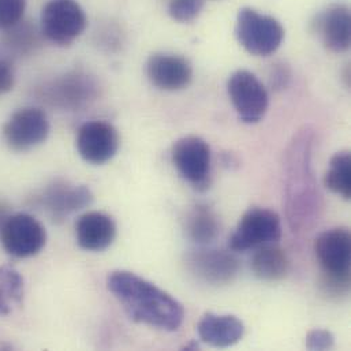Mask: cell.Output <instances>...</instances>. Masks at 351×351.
<instances>
[{
	"label": "cell",
	"mask_w": 351,
	"mask_h": 351,
	"mask_svg": "<svg viewBox=\"0 0 351 351\" xmlns=\"http://www.w3.org/2000/svg\"><path fill=\"white\" fill-rule=\"evenodd\" d=\"M313 136L301 130L289 145L285 163L286 216L294 232L309 231L320 217L323 201L312 166Z\"/></svg>",
	"instance_id": "1"
},
{
	"label": "cell",
	"mask_w": 351,
	"mask_h": 351,
	"mask_svg": "<svg viewBox=\"0 0 351 351\" xmlns=\"http://www.w3.org/2000/svg\"><path fill=\"white\" fill-rule=\"evenodd\" d=\"M107 287L136 323L167 332H176L183 324L182 304L167 291L130 271L112 272L107 279Z\"/></svg>",
	"instance_id": "2"
},
{
	"label": "cell",
	"mask_w": 351,
	"mask_h": 351,
	"mask_svg": "<svg viewBox=\"0 0 351 351\" xmlns=\"http://www.w3.org/2000/svg\"><path fill=\"white\" fill-rule=\"evenodd\" d=\"M315 253L331 291L346 293L350 286L351 234L346 227L322 232L315 242Z\"/></svg>",
	"instance_id": "3"
},
{
	"label": "cell",
	"mask_w": 351,
	"mask_h": 351,
	"mask_svg": "<svg viewBox=\"0 0 351 351\" xmlns=\"http://www.w3.org/2000/svg\"><path fill=\"white\" fill-rule=\"evenodd\" d=\"M100 86L95 77L84 71H70L37 88L36 96L49 107L80 111L97 100Z\"/></svg>",
	"instance_id": "4"
},
{
	"label": "cell",
	"mask_w": 351,
	"mask_h": 351,
	"mask_svg": "<svg viewBox=\"0 0 351 351\" xmlns=\"http://www.w3.org/2000/svg\"><path fill=\"white\" fill-rule=\"evenodd\" d=\"M235 36L238 43L250 55L269 56L282 45L285 29L276 18L245 7L237 15Z\"/></svg>",
	"instance_id": "5"
},
{
	"label": "cell",
	"mask_w": 351,
	"mask_h": 351,
	"mask_svg": "<svg viewBox=\"0 0 351 351\" xmlns=\"http://www.w3.org/2000/svg\"><path fill=\"white\" fill-rule=\"evenodd\" d=\"M282 237V221L276 212L267 208H250L238 221L228 246L232 252H247L276 243Z\"/></svg>",
	"instance_id": "6"
},
{
	"label": "cell",
	"mask_w": 351,
	"mask_h": 351,
	"mask_svg": "<svg viewBox=\"0 0 351 351\" xmlns=\"http://www.w3.org/2000/svg\"><path fill=\"white\" fill-rule=\"evenodd\" d=\"M85 27V11L75 0H49L43 8L41 33L59 47L73 44Z\"/></svg>",
	"instance_id": "7"
},
{
	"label": "cell",
	"mask_w": 351,
	"mask_h": 351,
	"mask_svg": "<svg viewBox=\"0 0 351 351\" xmlns=\"http://www.w3.org/2000/svg\"><path fill=\"white\" fill-rule=\"evenodd\" d=\"M186 269L198 282L215 287L231 285L239 274V260L230 250L197 249L184 257Z\"/></svg>",
	"instance_id": "8"
},
{
	"label": "cell",
	"mask_w": 351,
	"mask_h": 351,
	"mask_svg": "<svg viewBox=\"0 0 351 351\" xmlns=\"http://www.w3.org/2000/svg\"><path fill=\"white\" fill-rule=\"evenodd\" d=\"M227 92L238 114L247 125L258 123L267 114L269 96L261 81L247 70H238L228 78Z\"/></svg>",
	"instance_id": "9"
},
{
	"label": "cell",
	"mask_w": 351,
	"mask_h": 351,
	"mask_svg": "<svg viewBox=\"0 0 351 351\" xmlns=\"http://www.w3.org/2000/svg\"><path fill=\"white\" fill-rule=\"evenodd\" d=\"M93 193L85 184L69 180H55L33 197V204L43 209L52 220L63 221L70 215L89 206Z\"/></svg>",
	"instance_id": "10"
},
{
	"label": "cell",
	"mask_w": 351,
	"mask_h": 351,
	"mask_svg": "<svg viewBox=\"0 0 351 351\" xmlns=\"http://www.w3.org/2000/svg\"><path fill=\"white\" fill-rule=\"evenodd\" d=\"M173 163L180 176L197 190L210 184L212 154L209 144L195 136L178 140L171 151Z\"/></svg>",
	"instance_id": "11"
},
{
	"label": "cell",
	"mask_w": 351,
	"mask_h": 351,
	"mask_svg": "<svg viewBox=\"0 0 351 351\" xmlns=\"http://www.w3.org/2000/svg\"><path fill=\"white\" fill-rule=\"evenodd\" d=\"M4 250L16 258L38 254L47 242L44 226L29 213L11 215L0 230Z\"/></svg>",
	"instance_id": "12"
},
{
	"label": "cell",
	"mask_w": 351,
	"mask_h": 351,
	"mask_svg": "<svg viewBox=\"0 0 351 351\" xmlns=\"http://www.w3.org/2000/svg\"><path fill=\"white\" fill-rule=\"evenodd\" d=\"M49 134L45 112L36 107H25L14 112L3 128L7 145L16 152H25L43 144Z\"/></svg>",
	"instance_id": "13"
},
{
	"label": "cell",
	"mask_w": 351,
	"mask_h": 351,
	"mask_svg": "<svg viewBox=\"0 0 351 351\" xmlns=\"http://www.w3.org/2000/svg\"><path fill=\"white\" fill-rule=\"evenodd\" d=\"M75 143L80 156L86 163L101 166L118 154L121 138L111 123L92 121L80 128Z\"/></svg>",
	"instance_id": "14"
},
{
	"label": "cell",
	"mask_w": 351,
	"mask_h": 351,
	"mask_svg": "<svg viewBox=\"0 0 351 351\" xmlns=\"http://www.w3.org/2000/svg\"><path fill=\"white\" fill-rule=\"evenodd\" d=\"M147 75L158 89L176 92L190 85L193 67L183 56L174 53H154L147 63Z\"/></svg>",
	"instance_id": "15"
},
{
	"label": "cell",
	"mask_w": 351,
	"mask_h": 351,
	"mask_svg": "<svg viewBox=\"0 0 351 351\" xmlns=\"http://www.w3.org/2000/svg\"><path fill=\"white\" fill-rule=\"evenodd\" d=\"M323 45L334 52L343 53L351 44V12L345 4H332L320 12L313 22Z\"/></svg>",
	"instance_id": "16"
},
{
	"label": "cell",
	"mask_w": 351,
	"mask_h": 351,
	"mask_svg": "<svg viewBox=\"0 0 351 351\" xmlns=\"http://www.w3.org/2000/svg\"><path fill=\"white\" fill-rule=\"evenodd\" d=\"M115 220L103 212H88L75 224V238L80 247L88 252H101L117 238Z\"/></svg>",
	"instance_id": "17"
},
{
	"label": "cell",
	"mask_w": 351,
	"mask_h": 351,
	"mask_svg": "<svg viewBox=\"0 0 351 351\" xmlns=\"http://www.w3.org/2000/svg\"><path fill=\"white\" fill-rule=\"evenodd\" d=\"M197 332L204 343L226 349L242 341L245 326L234 315L205 313L197 324Z\"/></svg>",
	"instance_id": "18"
},
{
	"label": "cell",
	"mask_w": 351,
	"mask_h": 351,
	"mask_svg": "<svg viewBox=\"0 0 351 351\" xmlns=\"http://www.w3.org/2000/svg\"><path fill=\"white\" fill-rule=\"evenodd\" d=\"M250 267L254 276L260 280L279 282L286 278L290 263L283 249L275 243H269L257 249Z\"/></svg>",
	"instance_id": "19"
},
{
	"label": "cell",
	"mask_w": 351,
	"mask_h": 351,
	"mask_svg": "<svg viewBox=\"0 0 351 351\" xmlns=\"http://www.w3.org/2000/svg\"><path fill=\"white\" fill-rule=\"evenodd\" d=\"M184 231L190 241L199 246H206L220 232L219 219L208 205L198 204L189 210L184 220Z\"/></svg>",
	"instance_id": "20"
},
{
	"label": "cell",
	"mask_w": 351,
	"mask_h": 351,
	"mask_svg": "<svg viewBox=\"0 0 351 351\" xmlns=\"http://www.w3.org/2000/svg\"><path fill=\"white\" fill-rule=\"evenodd\" d=\"M0 44L12 56H26L40 47L41 40L34 25L19 21L16 25L4 30Z\"/></svg>",
	"instance_id": "21"
},
{
	"label": "cell",
	"mask_w": 351,
	"mask_h": 351,
	"mask_svg": "<svg viewBox=\"0 0 351 351\" xmlns=\"http://www.w3.org/2000/svg\"><path fill=\"white\" fill-rule=\"evenodd\" d=\"M324 184L332 193L351 198V154L341 151L335 154L330 162V169L324 176Z\"/></svg>",
	"instance_id": "22"
},
{
	"label": "cell",
	"mask_w": 351,
	"mask_h": 351,
	"mask_svg": "<svg viewBox=\"0 0 351 351\" xmlns=\"http://www.w3.org/2000/svg\"><path fill=\"white\" fill-rule=\"evenodd\" d=\"M0 290L11 304L21 305L23 302L25 286L21 274L11 265L0 267Z\"/></svg>",
	"instance_id": "23"
},
{
	"label": "cell",
	"mask_w": 351,
	"mask_h": 351,
	"mask_svg": "<svg viewBox=\"0 0 351 351\" xmlns=\"http://www.w3.org/2000/svg\"><path fill=\"white\" fill-rule=\"evenodd\" d=\"M202 0H171L169 14L178 22H191L202 11Z\"/></svg>",
	"instance_id": "24"
},
{
	"label": "cell",
	"mask_w": 351,
	"mask_h": 351,
	"mask_svg": "<svg viewBox=\"0 0 351 351\" xmlns=\"http://www.w3.org/2000/svg\"><path fill=\"white\" fill-rule=\"evenodd\" d=\"M26 0H0V30L16 25L23 18Z\"/></svg>",
	"instance_id": "25"
},
{
	"label": "cell",
	"mask_w": 351,
	"mask_h": 351,
	"mask_svg": "<svg viewBox=\"0 0 351 351\" xmlns=\"http://www.w3.org/2000/svg\"><path fill=\"white\" fill-rule=\"evenodd\" d=\"M305 345L309 350H330L335 346V337L328 330H313L306 335Z\"/></svg>",
	"instance_id": "26"
},
{
	"label": "cell",
	"mask_w": 351,
	"mask_h": 351,
	"mask_svg": "<svg viewBox=\"0 0 351 351\" xmlns=\"http://www.w3.org/2000/svg\"><path fill=\"white\" fill-rule=\"evenodd\" d=\"M15 82V77H14V70L11 67V64L0 58V96L8 93Z\"/></svg>",
	"instance_id": "27"
},
{
	"label": "cell",
	"mask_w": 351,
	"mask_h": 351,
	"mask_svg": "<svg viewBox=\"0 0 351 351\" xmlns=\"http://www.w3.org/2000/svg\"><path fill=\"white\" fill-rule=\"evenodd\" d=\"M10 312H11V302L7 300V297L0 290V317L10 315Z\"/></svg>",
	"instance_id": "28"
},
{
	"label": "cell",
	"mask_w": 351,
	"mask_h": 351,
	"mask_svg": "<svg viewBox=\"0 0 351 351\" xmlns=\"http://www.w3.org/2000/svg\"><path fill=\"white\" fill-rule=\"evenodd\" d=\"M11 216V212H10V206L3 201L0 199V230L3 228L4 223L7 221V219Z\"/></svg>",
	"instance_id": "29"
},
{
	"label": "cell",
	"mask_w": 351,
	"mask_h": 351,
	"mask_svg": "<svg viewBox=\"0 0 351 351\" xmlns=\"http://www.w3.org/2000/svg\"><path fill=\"white\" fill-rule=\"evenodd\" d=\"M183 349H184V350H197V349H198V345H197L195 342H193V343H190V345L184 346Z\"/></svg>",
	"instance_id": "30"
}]
</instances>
